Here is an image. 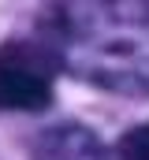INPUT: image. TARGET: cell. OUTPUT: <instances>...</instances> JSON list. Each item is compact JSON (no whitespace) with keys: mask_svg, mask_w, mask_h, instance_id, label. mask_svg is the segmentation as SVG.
Listing matches in <instances>:
<instances>
[{"mask_svg":"<svg viewBox=\"0 0 149 160\" xmlns=\"http://www.w3.org/2000/svg\"><path fill=\"white\" fill-rule=\"evenodd\" d=\"M49 101H52V86L45 71H37L26 60L0 56V108L34 112V108H45Z\"/></svg>","mask_w":149,"mask_h":160,"instance_id":"obj_1","label":"cell"},{"mask_svg":"<svg viewBox=\"0 0 149 160\" xmlns=\"http://www.w3.org/2000/svg\"><path fill=\"white\" fill-rule=\"evenodd\" d=\"M34 160H105L101 142L82 130V127H60V130H49L41 134L34 149Z\"/></svg>","mask_w":149,"mask_h":160,"instance_id":"obj_2","label":"cell"},{"mask_svg":"<svg viewBox=\"0 0 149 160\" xmlns=\"http://www.w3.org/2000/svg\"><path fill=\"white\" fill-rule=\"evenodd\" d=\"M119 157L123 160H149V123L146 127H134L119 142Z\"/></svg>","mask_w":149,"mask_h":160,"instance_id":"obj_3","label":"cell"}]
</instances>
